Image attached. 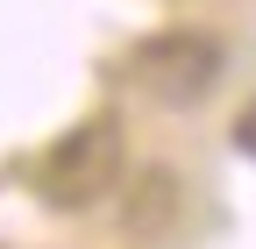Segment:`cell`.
Wrapping results in <instances>:
<instances>
[{
  "instance_id": "1",
  "label": "cell",
  "mask_w": 256,
  "mask_h": 249,
  "mask_svg": "<svg viewBox=\"0 0 256 249\" xmlns=\"http://www.w3.org/2000/svg\"><path fill=\"white\" fill-rule=\"evenodd\" d=\"M114 178H121V121L114 114L78 121V128L57 136L50 157L36 164V185H43L50 206H92V200L114 192Z\"/></svg>"
},
{
  "instance_id": "2",
  "label": "cell",
  "mask_w": 256,
  "mask_h": 249,
  "mask_svg": "<svg viewBox=\"0 0 256 249\" xmlns=\"http://www.w3.org/2000/svg\"><path fill=\"white\" fill-rule=\"evenodd\" d=\"M128 64H136V78H142L150 100L200 107L206 92L220 86V43L214 36H192V28H164V36H142Z\"/></svg>"
},
{
  "instance_id": "3",
  "label": "cell",
  "mask_w": 256,
  "mask_h": 249,
  "mask_svg": "<svg viewBox=\"0 0 256 249\" xmlns=\"http://www.w3.org/2000/svg\"><path fill=\"white\" fill-rule=\"evenodd\" d=\"M235 150H242V157H256V100H249L242 121H235Z\"/></svg>"
}]
</instances>
